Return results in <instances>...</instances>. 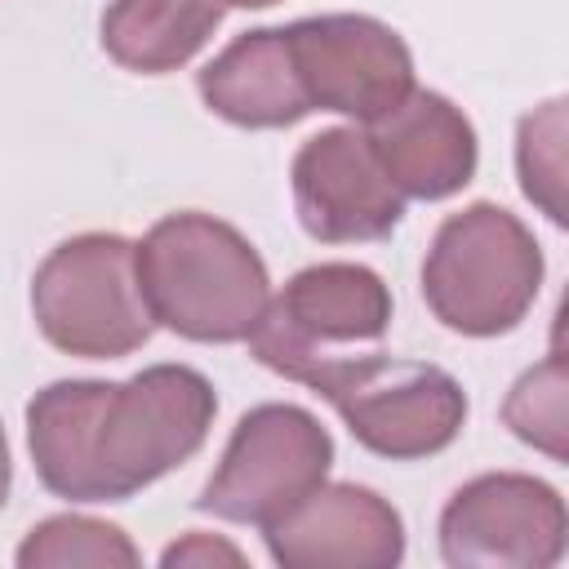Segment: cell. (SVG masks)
<instances>
[{"instance_id": "obj_1", "label": "cell", "mask_w": 569, "mask_h": 569, "mask_svg": "<svg viewBox=\"0 0 569 569\" xmlns=\"http://www.w3.org/2000/svg\"><path fill=\"white\" fill-rule=\"evenodd\" d=\"M213 413V382L191 365H147L124 382L62 378L31 396L27 449L53 498L124 502L182 467Z\"/></svg>"}, {"instance_id": "obj_2", "label": "cell", "mask_w": 569, "mask_h": 569, "mask_svg": "<svg viewBox=\"0 0 569 569\" xmlns=\"http://www.w3.org/2000/svg\"><path fill=\"white\" fill-rule=\"evenodd\" d=\"M133 267L151 320L187 342H244L271 298L258 249L200 209L160 218L133 244Z\"/></svg>"}, {"instance_id": "obj_3", "label": "cell", "mask_w": 569, "mask_h": 569, "mask_svg": "<svg viewBox=\"0 0 569 569\" xmlns=\"http://www.w3.org/2000/svg\"><path fill=\"white\" fill-rule=\"evenodd\" d=\"M542 289V249L502 204L476 200L449 213L422 258L427 311L462 338L511 333Z\"/></svg>"}, {"instance_id": "obj_4", "label": "cell", "mask_w": 569, "mask_h": 569, "mask_svg": "<svg viewBox=\"0 0 569 569\" xmlns=\"http://www.w3.org/2000/svg\"><path fill=\"white\" fill-rule=\"evenodd\" d=\"M302 387L338 409L360 449L391 462H418L449 449L467 422L462 382L427 360H396L382 351L338 356L311 369Z\"/></svg>"}, {"instance_id": "obj_5", "label": "cell", "mask_w": 569, "mask_h": 569, "mask_svg": "<svg viewBox=\"0 0 569 569\" xmlns=\"http://www.w3.org/2000/svg\"><path fill=\"white\" fill-rule=\"evenodd\" d=\"M31 316L49 347L80 360H120L138 351L156 320L138 289L133 240L84 231L49 249L31 276Z\"/></svg>"}, {"instance_id": "obj_6", "label": "cell", "mask_w": 569, "mask_h": 569, "mask_svg": "<svg viewBox=\"0 0 569 569\" xmlns=\"http://www.w3.org/2000/svg\"><path fill=\"white\" fill-rule=\"evenodd\" d=\"M391 325V289L365 262H316L289 276V284L267 298L258 325L249 329V356L289 378L307 382L311 369L338 360V347H373Z\"/></svg>"}, {"instance_id": "obj_7", "label": "cell", "mask_w": 569, "mask_h": 569, "mask_svg": "<svg viewBox=\"0 0 569 569\" xmlns=\"http://www.w3.org/2000/svg\"><path fill=\"white\" fill-rule=\"evenodd\" d=\"M329 467L333 436L325 431V422L302 405L267 400L236 422L213 476L196 498V511L227 525L267 529L316 485H325Z\"/></svg>"}, {"instance_id": "obj_8", "label": "cell", "mask_w": 569, "mask_h": 569, "mask_svg": "<svg viewBox=\"0 0 569 569\" xmlns=\"http://www.w3.org/2000/svg\"><path fill=\"white\" fill-rule=\"evenodd\" d=\"M440 556L453 569H551L565 556V498L525 471H485L440 511Z\"/></svg>"}, {"instance_id": "obj_9", "label": "cell", "mask_w": 569, "mask_h": 569, "mask_svg": "<svg viewBox=\"0 0 569 569\" xmlns=\"http://www.w3.org/2000/svg\"><path fill=\"white\" fill-rule=\"evenodd\" d=\"M311 111H338L356 124L387 116L413 89L409 44L369 13H316L284 27Z\"/></svg>"}, {"instance_id": "obj_10", "label": "cell", "mask_w": 569, "mask_h": 569, "mask_svg": "<svg viewBox=\"0 0 569 569\" xmlns=\"http://www.w3.org/2000/svg\"><path fill=\"white\" fill-rule=\"evenodd\" d=\"M289 187L302 231L320 244L387 240L405 218V196L356 124L311 133L289 164Z\"/></svg>"}, {"instance_id": "obj_11", "label": "cell", "mask_w": 569, "mask_h": 569, "mask_svg": "<svg viewBox=\"0 0 569 569\" xmlns=\"http://www.w3.org/2000/svg\"><path fill=\"white\" fill-rule=\"evenodd\" d=\"M280 569H391L405 560L400 511L365 485H316L293 511L262 529Z\"/></svg>"}, {"instance_id": "obj_12", "label": "cell", "mask_w": 569, "mask_h": 569, "mask_svg": "<svg viewBox=\"0 0 569 569\" xmlns=\"http://www.w3.org/2000/svg\"><path fill=\"white\" fill-rule=\"evenodd\" d=\"M365 138L405 200H449L476 178V129L436 89L413 84L387 116L365 124Z\"/></svg>"}, {"instance_id": "obj_13", "label": "cell", "mask_w": 569, "mask_h": 569, "mask_svg": "<svg viewBox=\"0 0 569 569\" xmlns=\"http://www.w3.org/2000/svg\"><path fill=\"white\" fill-rule=\"evenodd\" d=\"M196 89L204 107L236 129H289L311 116L284 27H258L236 36L213 62L200 67Z\"/></svg>"}, {"instance_id": "obj_14", "label": "cell", "mask_w": 569, "mask_h": 569, "mask_svg": "<svg viewBox=\"0 0 569 569\" xmlns=\"http://www.w3.org/2000/svg\"><path fill=\"white\" fill-rule=\"evenodd\" d=\"M222 0H111L102 13V49L138 76L187 67L222 27Z\"/></svg>"}, {"instance_id": "obj_15", "label": "cell", "mask_w": 569, "mask_h": 569, "mask_svg": "<svg viewBox=\"0 0 569 569\" xmlns=\"http://www.w3.org/2000/svg\"><path fill=\"white\" fill-rule=\"evenodd\" d=\"M13 560L22 569H71V565L133 569L142 556L120 525H107L93 516H49V520L27 529Z\"/></svg>"}, {"instance_id": "obj_16", "label": "cell", "mask_w": 569, "mask_h": 569, "mask_svg": "<svg viewBox=\"0 0 569 569\" xmlns=\"http://www.w3.org/2000/svg\"><path fill=\"white\" fill-rule=\"evenodd\" d=\"M516 173L525 200H533L556 227H565V98L542 102L516 124Z\"/></svg>"}, {"instance_id": "obj_17", "label": "cell", "mask_w": 569, "mask_h": 569, "mask_svg": "<svg viewBox=\"0 0 569 569\" xmlns=\"http://www.w3.org/2000/svg\"><path fill=\"white\" fill-rule=\"evenodd\" d=\"M502 422L511 427L516 440L565 462V453H569L565 431L569 427H565V356L560 351H551L542 365L525 369L511 382V391L502 400Z\"/></svg>"}, {"instance_id": "obj_18", "label": "cell", "mask_w": 569, "mask_h": 569, "mask_svg": "<svg viewBox=\"0 0 569 569\" xmlns=\"http://www.w3.org/2000/svg\"><path fill=\"white\" fill-rule=\"evenodd\" d=\"M244 565V556L231 547V542H222V538H209V533H187L182 542H173L164 556H160V565L164 569H173V565Z\"/></svg>"}, {"instance_id": "obj_19", "label": "cell", "mask_w": 569, "mask_h": 569, "mask_svg": "<svg viewBox=\"0 0 569 569\" xmlns=\"http://www.w3.org/2000/svg\"><path fill=\"white\" fill-rule=\"evenodd\" d=\"M9 485H13V462H9V440H4V427H0V511L9 502Z\"/></svg>"}, {"instance_id": "obj_20", "label": "cell", "mask_w": 569, "mask_h": 569, "mask_svg": "<svg viewBox=\"0 0 569 569\" xmlns=\"http://www.w3.org/2000/svg\"><path fill=\"white\" fill-rule=\"evenodd\" d=\"M222 4H236V9H271L280 0H222Z\"/></svg>"}]
</instances>
